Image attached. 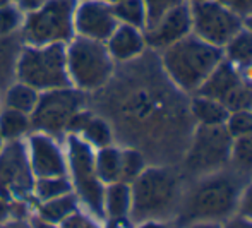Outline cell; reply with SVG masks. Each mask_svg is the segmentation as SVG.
I'll return each instance as SVG.
<instances>
[{
    "instance_id": "1",
    "label": "cell",
    "mask_w": 252,
    "mask_h": 228,
    "mask_svg": "<svg viewBox=\"0 0 252 228\" xmlns=\"http://www.w3.org/2000/svg\"><path fill=\"white\" fill-rule=\"evenodd\" d=\"M242 173L237 170H218L197 179L187 192L182 194L179 208V225L192 222H220L237 213L240 192L244 189Z\"/></svg>"
},
{
    "instance_id": "2",
    "label": "cell",
    "mask_w": 252,
    "mask_h": 228,
    "mask_svg": "<svg viewBox=\"0 0 252 228\" xmlns=\"http://www.w3.org/2000/svg\"><path fill=\"white\" fill-rule=\"evenodd\" d=\"M130 222L134 225L148 220L166 222L177 216L184 194L179 173L168 166H146L130 184Z\"/></svg>"
},
{
    "instance_id": "3",
    "label": "cell",
    "mask_w": 252,
    "mask_h": 228,
    "mask_svg": "<svg viewBox=\"0 0 252 228\" xmlns=\"http://www.w3.org/2000/svg\"><path fill=\"white\" fill-rule=\"evenodd\" d=\"M223 60V50L213 46L201 38L189 34L184 40L161 50L163 72L180 93L194 95Z\"/></svg>"
},
{
    "instance_id": "4",
    "label": "cell",
    "mask_w": 252,
    "mask_h": 228,
    "mask_svg": "<svg viewBox=\"0 0 252 228\" xmlns=\"http://www.w3.org/2000/svg\"><path fill=\"white\" fill-rule=\"evenodd\" d=\"M16 74L21 83L40 93L72 86L67 70V45L26 46L17 59Z\"/></svg>"
},
{
    "instance_id": "5",
    "label": "cell",
    "mask_w": 252,
    "mask_h": 228,
    "mask_svg": "<svg viewBox=\"0 0 252 228\" xmlns=\"http://www.w3.org/2000/svg\"><path fill=\"white\" fill-rule=\"evenodd\" d=\"M67 175H70V184L77 195L79 204L84 211L94 218L103 220V194L105 184L98 179L94 168V149L77 134H69L67 137Z\"/></svg>"
},
{
    "instance_id": "6",
    "label": "cell",
    "mask_w": 252,
    "mask_h": 228,
    "mask_svg": "<svg viewBox=\"0 0 252 228\" xmlns=\"http://www.w3.org/2000/svg\"><path fill=\"white\" fill-rule=\"evenodd\" d=\"M113 62L105 41L76 36L67 45L70 84L81 91H94L105 86L113 76Z\"/></svg>"
},
{
    "instance_id": "7",
    "label": "cell",
    "mask_w": 252,
    "mask_h": 228,
    "mask_svg": "<svg viewBox=\"0 0 252 228\" xmlns=\"http://www.w3.org/2000/svg\"><path fill=\"white\" fill-rule=\"evenodd\" d=\"M77 0H47L41 9L24 19V40L33 46L67 43L74 38V12Z\"/></svg>"
},
{
    "instance_id": "8",
    "label": "cell",
    "mask_w": 252,
    "mask_h": 228,
    "mask_svg": "<svg viewBox=\"0 0 252 228\" xmlns=\"http://www.w3.org/2000/svg\"><path fill=\"white\" fill-rule=\"evenodd\" d=\"M232 141L225 126H197L187 146L184 165L197 177L226 168L230 165Z\"/></svg>"
},
{
    "instance_id": "9",
    "label": "cell",
    "mask_w": 252,
    "mask_h": 228,
    "mask_svg": "<svg viewBox=\"0 0 252 228\" xmlns=\"http://www.w3.org/2000/svg\"><path fill=\"white\" fill-rule=\"evenodd\" d=\"M84 101V91L74 86L40 93V99L30 115L31 129L52 137L67 132L70 120L83 110Z\"/></svg>"
},
{
    "instance_id": "10",
    "label": "cell",
    "mask_w": 252,
    "mask_h": 228,
    "mask_svg": "<svg viewBox=\"0 0 252 228\" xmlns=\"http://www.w3.org/2000/svg\"><path fill=\"white\" fill-rule=\"evenodd\" d=\"M34 177L26 142L5 141L0 151V197L5 201H28L33 197Z\"/></svg>"
},
{
    "instance_id": "11",
    "label": "cell",
    "mask_w": 252,
    "mask_h": 228,
    "mask_svg": "<svg viewBox=\"0 0 252 228\" xmlns=\"http://www.w3.org/2000/svg\"><path fill=\"white\" fill-rule=\"evenodd\" d=\"M192 34L206 43L223 48L226 41L242 30L244 19L216 0H206L190 5Z\"/></svg>"
},
{
    "instance_id": "12",
    "label": "cell",
    "mask_w": 252,
    "mask_h": 228,
    "mask_svg": "<svg viewBox=\"0 0 252 228\" xmlns=\"http://www.w3.org/2000/svg\"><path fill=\"white\" fill-rule=\"evenodd\" d=\"M194 95H202L223 103L228 112L252 108V91L240 81L235 65L223 59L213 72L206 77L201 88Z\"/></svg>"
},
{
    "instance_id": "13",
    "label": "cell",
    "mask_w": 252,
    "mask_h": 228,
    "mask_svg": "<svg viewBox=\"0 0 252 228\" xmlns=\"http://www.w3.org/2000/svg\"><path fill=\"white\" fill-rule=\"evenodd\" d=\"M189 34H192V16H190V5L187 2L170 9L144 30L146 45L159 52L184 40Z\"/></svg>"
},
{
    "instance_id": "14",
    "label": "cell",
    "mask_w": 252,
    "mask_h": 228,
    "mask_svg": "<svg viewBox=\"0 0 252 228\" xmlns=\"http://www.w3.org/2000/svg\"><path fill=\"white\" fill-rule=\"evenodd\" d=\"M119 26L112 3L105 0H83L74 12V31L77 36L106 41Z\"/></svg>"
},
{
    "instance_id": "15",
    "label": "cell",
    "mask_w": 252,
    "mask_h": 228,
    "mask_svg": "<svg viewBox=\"0 0 252 228\" xmlns=\"http://www.w3.org/2000/svg\"><path fill=\"white\" fill-rule=\"evenodd\" d=\"M26 148L31 168L36 179L67 175V156L63 155L59 142L52 136L43 132L31 134Z\"/></svg>"
},
{
    "instance_id": "16",
    "label": "cell",
    "mask_w": 252,
    "mask_h": 228,
    "mask_svg": "<svg viewBox=\"0 0 252 228\" xmlns=\"http://www.w3.org/2000/svg\"><path fill=\"white\" fill-rule=\"evenodd\" d=\"M106 50L117 62H130L141 57L146 50V38L144 30L129 26V24H119L110 38L105 41Z\"/></svg>"
},
{
    "instance_id": "17",
    "label": "cell",
    "mask_w": 252,
    "mask_h": 228,
    "mask_svg": "<svg viewBox=\"0 0 252 228\" xmlns=\"http://www.w3.org/2000/svg\"><path fill=\"white\" fill-rule=\"evenodd\" d=\"M132 208V191L130 184L113 182L105 185L103 194V213L106 220H126L130 218Z\"/></svg>"
},
{
    "instance_id": "18",
    "label": "cell",
    "mask_w": 252,
    "mask_h": 228,
    "mask_svg": "<svg viewBox=\"0 0 252 228\" xmlns=\"http://www.w3.org/2000/svg\"><path fill=\"white\" fill-rule=\"evenodd\" d=\"M189 113L197 126H225L228 119V110L223 106V103L216 101L213 98L202 95H192L189 101Z\"/></svg>"
},
{
    "instance_id": "19",
    "label": "cell",
    "mask_w": 252,
    "mask_h": 228,
    "mask_svg": "<svg viewBox=\"0 0 252 228\" xmlns=\"http://www.w3.org/2000/svg\"><path fill=\"white\" fill-rule=\"evenodd\" d=\"M221 50L223 59L228 60L237 69L252 64V31L244 26L226 41V45Z\"/></svg>"
},
{
    "instance_id": "20",
    "label": "cell",
    "mask_w": 252,
    "mask_h": 228,
    "mask_svg": "<svg viewBox=\"0 0 252 228\" xmlns=\"http://www.w3.org/2000/svg\"><path fill=\"white\" fill-rule=\"evenodd\" d=\"M77 209H79L77 195L74 194V192H69V194L60 195V197L40 202L36 216H40V218L45 220V222L60 225L63 220L69 218V216L72 215V213H76Z\"/></svg>"
},
{
    "instance_id": "21",
    "label": "cell",
    "mask_w": 252,
    "mask_h": 228,
    "mask_svg": "<svg viewBox=\"0 0 252 228\" xmlns=\"http://www.w3.org/2000/svg\"><path fill=\"white\" fill-rule=\"evenodd\" d=\"M120 153H122V149L113 144L94 149L96 175L105 185L120 180Z\"/></svg>"
},
{
    "instance_id": "22",
    "label": "cell",
    "mask_w": 252,
    "mask_h": 228,
    "mask_svg": "<svg viewBox=\"0 0 252 228\" xmlns=\"http://www.w3.org/2000/svg\"><path fill=\"white\" fill-rule=\"evenodd\" d=\"M38 99H40V91L34 88L28 86L24 83H16L7 90L5 93V106L7 108L17 110L21 113L31 115V112L36 106Z\"/></svg>"
},
{
    "instance_id": "23",
    "label": "cell",
    "mask_w": 252,
    "mask_h": 228,
    "mask_svg": "<svg viewBox=\"0 0 252 228\" xmlns=\"http://www.w3.org/2000/svg\"><path fill=\"white\" fill-rule=\"evenodd\" d=\"M30 130V115L12 108H5L0 113V134H2L3 141H16V139L26 136Z\"/></svg>"
},
{
    "instance_id": "24",
    "label": "cell",
    "mask_w": 252,
    "mask_h": 228,
    "mask_svg": "<svg viewBox=\"0 0 252 228\" xmlns=\"http://www.w3.org/2000/svg\"><path fill=\"white\" fill-rule=\"evenodd\" d=\"M77 136L84 139L93 149L105 148V146H110L113 142V132L108 122L93 115H90V119L86 120V124L83 126V129H81V132Z\"/></svg>"
},
{
    "instance_id": "25",
    "label": "cell",
    "mask_w": 252,
    "mask_h": 228,
    "mask_svg": "<svg viewBox=\"0 0 252 228\" xmlns=\"http://www.w3.org/2000/svg\"><path fill=\"white\" fill-rule=\"evenodd\" d=\"M112 7L119 24H129V26L139 28V30L146 28L144 0H119V2L112 3Z\"/></svg>"
},
{
    "instance_id": "26",
    "label": "cell",
    "mask_w": 252,
    "mask_h": 228,
    "mask_svg": "<svg viewBox=\"0 0 252 228\" xmlns=\"http://www.w3.org/2000/svg\"><path fill=\"white\" fill-rule=\"evenodd\" d=\"M72 192V184H70L69 175L59 177H41L34 180L33 195L38 199V202L50 201V199L60 197Z\"/></svg>"
},
{
    "instance_id": "27",
    "label": "cell",
    "mask_w": 252,
    "mask_h": 228,
    "mask_svg": "<svg viewBox=\"0 0 252 228\" xmlns=\"http://www.w3.org/2000/svg\"><path fill=\"white\" fill-rule=\"evenodd\" d=\"M230 165L239 173H251L252 175V134L235 137L232 141L230 151Z\"/></svg>"
},
{
    "instance_id": "28",
    "label": "cell",
    "mask_w": 252,
    "mask_h": 228,
    "mask_svg": "<svg viewBox=\"0 0 252 228\" xmlns=\"http://www.w3.org/2000/svg\"><path fill=\"white\" fill-rule=\"evenodd\" d=\"M146 168V158L139 149L126 148L120 153V182L132 184Z\"/></svg>"
},
{
    "instance_id": "29",
    "label": "cell",
    "mask_w": 252,
    "mask_h": 228,
    "mask_svg": "<svg viewBox=\"0 0 252 228\" xmlns=\"http://www.w3.org/2000/svg\"><path fill=\"white\" fill-rule=\"evenodd\" d=\"M225 129L232 139L252 134V112L251 110H239V112H230L228 119L225 122Z\"/></svg>"
},
{
    "instance_id": "30",
    "label": "cell",
    "mask_w": 252,
    "mask_h": 228,
    "mask_svg": "<svg viewBox=\"0 0 252 228\" xmlns=\"http://www.w3.org/2000/svg\"><path fill=\"white\" fill-rule=\"evenodd\" d=\"M184 2L186 0H144V5H146V28L155 21H158L170 9H173V7L180 5Z\"/></svg>"
},
{
    "instance_id": "31",
    "label": "cell",
    "mask_w": 252,
    "mask_h": 228,
    "mask_svg": "<svg viewBox=\"0 0 252 228\" xmlns=\"http://www.w3.org/2000/svg\"><path fill=\"white\" fill-rule=\"evenodd\" d=\"M21 26V10L12 5L0 7V36H9Z\"/></svg>"
},
{
    "instance_id": "32",
    "label": "cell",
    "mask_w": 252,
    "mask_h": 228,
    "mask_svg": "<svg viewBox=\"0 0 252 228\" xmlns=\"http://www.w3.org/2000/svg\"><path fill=\"white\" fill-rule=\"evenodd\" d=\"M59 227L60 228H103L100 220L94 218V216L90 215L88 211H81V209L72 213V215L63 220Z\"/></svg>"
},
{
    "instance_id": "33",
    "label": "cell",
    "mask_w": 252,
    "mask_h": 228,
    "mask_svg": "<svg viewBox=\"0 0 252 228\" xmlns=\"http://www.w3.org/2000/svg\"><path fill=\"white\" fill-rule=\"evenodd\" d=\"M237 213L252 220V180L249 184L244 185L242 192H240L239 204H237Z\"/></svg>"
},
{
    "instance_id": "34",
    "label": "cell",
    "mask_w": 252,
    "mask_h": 228,
    "mask_svg": "<svg viewBox=\"0 0 252 228\" xmlns=\"http://www.w3.org/2000/svg\"><path fill=\"white\" fill-rule=\"evenodd\" d=\"M216 2H220L226 9L239 14L242 19H246L247 16L252 14V0H216Z\"/></svg>"
},
{
    "instance_id": "35",
    "label": "cell",
    "mask_w": 252,
    "mask_h": 228,
    "mask_svg": "<svg viewBox=\"0 0 252 228\" xmlns=\"http://www.w3.org/2000/svg\"><path fill=\"white\" fill-rule=\"evenodd\" d=\"M223 228H252V220L235 213L223 222Z\"/></svg>"
},
{
    "instance_id": "36",
    "label": "cell",
    "mask_w": 252,
    "mask_h": 228,
    "mask_svg": "<svg viewBox=\"0 0 252 228\" xmlns=\"http://www.w3.org/2000/svg\"><path fill=\"white\" fill-rule=\"evenodd\" d=\"M45 3H47V0H17L19 10H23V12H26V14L41 9Z\"/></svg>"
},
{
    "instance_id": "37",
    "label": "cell",
    "mask_w": 252,
    "mask_h": 228,
    "mask_svg": "<svg viewBox=\"0 0 252 228\" xmlns=\"http://www.w3.org/2000/svg\"><path fill=\"white\" fill-rule=\"evenodd\" d=\"M237 70H239L240 81L252 91V64H247V65L240 67V69H237Z\"/></svg>"
},
{
    "instance_id": "38",
    "label": "cell",
    "mask_w": 252,
    "mask_h": 228,
    "mask_svg": "<svg viewBox=\"0 0 252 228\" xmlns=\"http://www.w3.org/2000/svg\"><path fill=\"white\" fill-rule=\"evenodd\" d=\"M103 228H136L130 218H126V220H108L106 225Z\"/></svg>"
},
{
    "instance_id": "39",
    "label": "cell",
    "mask_w": 252,
    "mask_h": 228,
    "mask_svg": "<svg viewBox=\"0 0 252 228\" xmlns=\"http://www.w3.org/2000/svg\"><path fill=\"white\" fill-rule=\"evenodd\" d=\"M182 228H223V223L220 222H192L187 223Z\"/></svg>"
},
{
    "instance_id": "40",
    "label": "cell",
    "mask_w": 252,
    "mask_h": 228,
    "mask_svg": "<svg viewBox=\"0 0 252 228\" xmlns=\"http://www.w3.org/2000/svg\"><path fill=\"white\" fill-rule=\"evenodd\" d=\"M136 228H172L166 222H159V220H148V222L136 223Z\"/></svg>"
},
{
    "instance_id": "41",
    "label": "cell",
    "mask_w": 252,
    "mask_h": 228,
    "mask_svg": "<svg viewBox=\"0 0 252 228\" xmlns=\"http://www.w3.org/2000/svg\"><path fill=\"white\" fill-rule=\"evenodd\" d=\"M30 227L31 228H60L59 225H55V223L41 220L40 216H33V218H30Z\"/></svg>"
},
{
    "instance_id": "42",
    "label": "cell",
    "mask_w": 252,
    "mask_h": 228,
    "mask_svg": "<svg viewBox=\"0 0 252 228\" xmlns=\"http://www.w3.org/2000/svg\"><path fill=\"white\" fill-rule=\"evenodd\" d=\"M0 228H31L30 220H9L5 223H0Z\"/></svg>"
},
{
    "instance_id": "43",
    "label": "cell",
    "mask_w": 252,
    "mask_h": 228,
    "mask_svg": "<svg viewBox=\"0 0 252 228\" xmlns=\"http://www.w3.org/2000/svg\"><path fill=\"white\" fill-rule=\"evenodd\" d=\"M244 24H246V28H249V30L252 31V14H251V16H247L246 19H244Z\"/></svg>"
},
{
    "instance_id": "44",
    "label": "cell",
    "mask_w": 252,
    "mask_h": 228,
    "mask_svg": "<svg viewBox=\"0 0 252 228\" xmlns=\"http://www.w3.org/2000/svg\"><path fill=\"white\" fill-rule=\"evenodd\" d=\"M189 5H194V3H201V2H206V0H186Z\"/></svg>"
},
{
    "instance_id": "45",
    "label": "cell",
    "mask_w": 252,
    "mask_h": 228,
    "mask_svg": "<svg viewBox=\"0 0 252 228\" xmlns=\"http://www.w3.org/2000/svg\"><path fill=\"white\" fill-rule=\"evenodd\" d=\"M5 5H10V0H0V7H5Z\"/></svg>"
},
{
    "instance_id": "46",
    "label": "cell",
    "mask_w": 252,
    "mask_h": 228,
    "mask_svg": "<svg viewBox=\"0 0 252 228\" xmlns=\"http://www.w3.org/2000/svg\"><path fill=\"white\" fill-rule=\"evenodd\" d=\"M3 142H5V141H3L2 134H0V151H2V148H3Z\"/></svg>"
},
{
    "instance_id": "47",
    "label": "cell",
    "mask_w": 252,
    "mask_h": 228,
    "mask_svg": "<svg viewBox=\"0 0 252 228\" xmlns=\"http://www.w3.org/2000/svg\"><path fill=\"white\" fill-rule=\"evenodd\" d=\"M105 2H108V3H115V2H119V0H105Z\"/></svg>"
},
{
    "instance_id": "48",
    "label": "cell",
    "mask_w": 252,
    "mask_h": 228,
    "mask_svg": "<svg viewBox=\"0 0 252 228\" xmlns=\"http://www.w3.org/2000/svg\"><path fill=\"white\" fill-rule=\"evenodd\" d=\"M251 112H252V108H251Z\"/></svg>"
}]
</instances>
